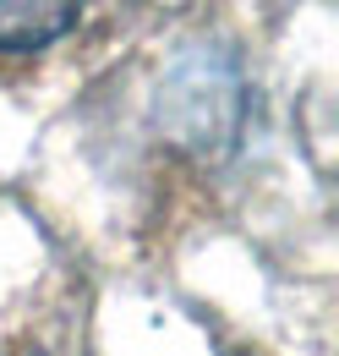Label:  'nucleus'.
<instances>
[{"label": "nucleus", "mask_w": 339, "mask_h": 356, "mask_svg": "<svg viewBox=\"0 0 339 356\" xmlns=\"http://www.w3.org/2000/svg\"><path fill=\"white\" fill-rule=\"evenodd\" d=\"M83 0H0V55L55 44L77 22Z\"/></svg>", "instance_id": "nucleus-1"}]
</instances>
